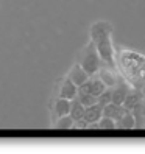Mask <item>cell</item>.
<instances>
[{"instance_id":"1","label":"cell","mask_w":145,"mask_h":154,"mask_svg":"<svg viewBox=\"0 0 145 154\" xmlns=\"http://www.w3.org/2000/svg\"><path fill=\"white\" fill-rule=\"evenodd\" d=\"M117 66L136 89L145 84V56L134 51H122L120 58H117Z\"/></svg>"},{"instance_id":"2","label":"cell","mask_w":145,"mask_h":154,"mask_svg":"<svg viewBox=\"0 0 145 154\" xmlns=\"http://www.w3.org/2000/svg\"><path fill=\"white\" fill-rule=\"evenodd\" d=\"M90 38H92V42L95 44L102 61L111 69H114L115 55H114V47L111 41V25L105 20L94 23L92 28H90Z\"/></svg>"},{"instance_id":"3","label":"cell","mask_w":145,"mask_h":154,"mask_svg":"<svg viewBox=\"0 0 145 154\" xmlns=\"http://www.w3.org/2000/svg\"><path fill=\"white\" fill-rule=\"evenodd\" d=\"M100 62H102V58L98 55V50L95 47L94 42H90L87 47L84 48L83 55H81V61H80V66L83 67L87 75H94L100 70Z\"/></svg>"},{"instance_id":"4","label":"cell","mask_w":145,"mask_h":154,"mask_svg":"<svg viewBox=\"0 0 145 154\" xmlns=\"http://www.w3.org/2000/svg\"><path fill=\"white\" fill-rule=\"evenodd\" d=\"M106 87L108 86L102 79H87L84 84H81L78 87V94H89V95H94L98 98L106 90Z\"/></svg>"},{"instance_id":"5","label":"cell","mask_w":145,"mask_h":154,"mask_svg":"<svg viewBox=\"0 0 145 154\" xmlns=\"http://www.w3.org/2000/svg\"><path fill=\"white\" fill-rule=\"evenodd\" d=\"M78 97V86L72 81L70 78H67L61 86L59 90V98H67V100H75Z\"/></svg>"},{"instance_id":"6","label":"cell","mask_w":145,"mask_h":154,"mask_svg":"<svg viewBox=\"0 0 145 154\" xmlns=\"http://www.w3.org/2000/svg\"><path fill=\"white\" fill-rule=\"evenodd\" d=\"M131 87L126 84V83H117L112 89V103L115 104H123L126 95L130 94Z\"/></svg>"},{"instance_id":"7","label":"cell","mask_w":145,"mask_h":154,"mask_svg":"<svg viewBox=\"0 0 145 154\" xmlns=\"http://www.w3.org/2000/svg\"><path fill=\"white\" fill-rule=\"evenodd\" d=\"M102 117H103V106L100 103H95L92 106H87L86 107V111H84V120L89 125L98 122Z\"/></svg>"},{"instance_id":"8","label":"cell","mask_w":145,"mask_h":154,"mask_svg":"<svg viewBox=\"0 0 145 154\" xmlns=\"http://www.w3.org/2000/svg\"><path fill=\"white\" fill-rule=\"evenodd\" d=\"M126 112V107H123L122 104H115V103H108L106 106H103V115L111 117L112 120H120L122 115Z\"/></svg>"},{"instance_id":"9","label":"cell","mask_w":145,"mask_h":154,"mask_svg":"<svg viewBox=\"0 0 145 154\" xmlns=\"http://www.w3.org/2000/svg\"><path fill=\"white\" fill-rule=\"evenodd\" d=\"M69 78H70V79L80 87L81 84H84L86 81L89 79V75H87V72H86L83 67H81L80 64H75L74 67H72V70H70Z\"/></svg>"},{"instance_id":"10","label":"cell","mask_w":145,"mask_h":154,"mask_svg":"<svg viewBox=\"0 0 145 154\" xmlns=\"http://www.w3.org/2000/svg\"><path fill=\"white\" fill-rule=\"evenodd\" d=\"M131 112L134 115V122H136L134 128H142V126H145V101L143 100L134 106V109Z\"/></svg>"},{"instance_id":"11","label":"cell","mask_w":145,"mask_h":154,"mask_svg":"<svg viewBox=\"0 0 145 154\" xmlns=\"http://www.w3.org/2000/svg\"><path fill=\"white\" fill-rule=\"evenodd\" d=\"M142 101V94H140V90H130V94L126 95V98H125V101H123V107H126L128 111H133L134 109V106L137 104V103H140Z\"/></svg>"},{"instance_id":"12","label":"cell","mask_w":145,"mask_h":154,"mask_svg":"<svg viewBox=\"0 0 145 154\" xmlns=\"http://www.w3.org/2000/svg\"><path fill=\"white\" fill-rule=\"evenodd\" d=\"M84 111H86V107L81 104V101L78 98L75 100H72V106H70V117L74 119L75 122L78 120H83L84 119Z\"/></svg>"},{"instance_id":"13","label":"cell","mask_w":145,"mask_h":154,"mask_svg":"<svg viewBox=\"0 0 145 154\" xmlns=\"http://www.w3.org/2000/svg\"><path fill=\"white\" fill-rule=\"evenodd\" d=\"M115 123H117V128H120V129H131V128H134L136 122H134V115H133V112L126 109V112L122 115V119H120V120H117Z\"/></svg>"},{"instance_id":"14","label":"cell","mask_w":145,"mask_h":154,"mask_svg":"<svg viewBox=\"0 0 145 154\" xmlns=\"http://www.w3.org/2000/svg\"><path fill=\"white\" fill-rule=\"evenodd\" d=\"M70 106H72V100H67V98H59L56 104H55V112L58 117H62V115H67L70 114Z\"/></svg>"},{"instance_id":"15","label":"cell","mask_w":145,"mask_h":154,"mask_svg":"<svg viewBox=\"0 0 145 154\" xmlns=\"http://www.w3.org/2000/svg\"><path fill=\"white\" fill-rule=\"evenodd\" d=\"M98 72H100V79L103 81V83H105L108 87H112V86H115V84H117V79H115L114 73H112V70H105V69H100Z\"/></svg>"},{"instance_id":"16","label":"cell","mask_w":145,"mask_h":154,"mask_svg":"<svg viewBox=\"0 0 145 154\" xmlns=\"http://www.w3.org/2000/svg\"><path fill=\"white\" fill-rule=\"evenodd\" d=\"M74 123H75V120L70 117V114H67V115L58 117V122H56L55 126L58 129H72L74 128Z\"/></svg>"},{"instance_id":"17","label":"cell","mask_w":145,"mask_h":154,"mask_svg":"<svg viewBox=\"0 0 145 154\" xmlns=\"http://www.w3.org/2000/svg\"><path fill=\"white\" fill-rule=\"evenodd\" d=\"M77 98L80 100L81 104H83L84 107L92 106V104L98 103V98H97V97H94V95H89V94H78V97H77Z\"/></svg>"},{"instance_id":"18","label":"cell","mask_w":145,"mask_h":154,"mask_svg":"<svg viewBox=\"0 0 145 154\" xmlns=\"http://www.w3.org/2000/svg\"><path fill=\"white\" fill-rule=\"evenodd\" d=\"M98 125H100V129H115L117 128L115 120H112L111 117H106V115H103L98 120Z\"/></svg>"},{"instance_id":"19","label":"cell","mask_w":145,"mask_h":154,"mask_svg":"<svg viewBox=\"0 0 145 154\" xmlns=\"http://www.w3.org/2000/svg\"><path fill=\"white\" fill-rule=\"evenodd\" d=\"M112 101V87H106L105 92L98 97V103H100L102 106H106L108 103Z\"/></svg>"}]
</instances>
